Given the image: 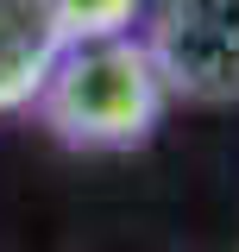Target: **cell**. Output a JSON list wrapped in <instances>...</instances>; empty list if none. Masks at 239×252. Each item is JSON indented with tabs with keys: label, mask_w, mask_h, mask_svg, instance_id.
Returning a JSON list of instances; mask_svg holds the SVG:
<instances>
[{
	"label": "cell",
	"mask_w": 239,
	"mask_h": 252,
	"mask_svg": "<svg viewBox=\"0 0 239 252\" xmlns=\"http://www.w3.org/2000/svg\"><path fill=\"white\" fill-rule=\"evenodd\" d=\"M164 101L170 94L139 38H94L57 51L38 89V120L69 152H132L157 132Z\"/></svg>",
	"instance_id": "1"
},
{
	"label": "cell",
	"mask_w": 239,
	"mask_h": 252,
	"mask_svg": "<svg viewBox=\"0 0 239 252\" xmlns=\"http://www.w3.org/2000/svg\"><path fill=\"white\" fill-rule=\"evenodd\" d=\"M139 44L170 101H239V0H157Z\"/></svg>",
	"instance_id": "2"
},
{
	"label": "cell",
	"mask_w": 239,
	"mask_h": 252,
	"mask_svg": "<svg viewBox=\"0 0 239 252\" xmlns=\"http://www.w3.org/2000/svg\"><path fill=\"white\" fill-rule=\"evenodd\" d=\"M63 38L44 13V0H0V114L38 101Z\"/></svg>",
	"instance_id": "3"
},
{
	"label": "cell",
	"mask_w": 239,
	"mask_h": 252,
	"mask_svg": "<svg viewBox=\"0 0 239 252\" xmlns=\"http://www.w3.org/2000/svg\"><path fill=\"white\" fill-rule=\"evenodd\" d=\"M145 0H44L63 44H94V38H126Z\"/></svg>",
	"instance_id": "4"
}]
</instances>
